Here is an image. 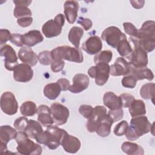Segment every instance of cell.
<instances>
[{"label": "cell", "mask_w": 155, "mask_h": 155, "mask_svg": "<svg viewBox=\"0 0 155 155\" xmlns=\"http://www.w3.org/2000/svg\"><path fill=\"white\" fill-rule=\"evenodd\" d=\"M130 41L133 44L140 47L147 53L154 50L155 47V22L154 21H147L143 23L138 30L136 38L130 37Z\"/></svg>", "instance_id": "1"}, {"label": "cell", "mask_w": 155, "mask_h": 155, "mask_svg": "<svg viewBox=\"0 0 155 155\" xmlns=\"http://www.w3.org/2000/svg\"><path fill=\"white\" fill-rule=\"evenodd\" d=\"M67 131L57 126H48L36 138L38 143L43 144L50 150L56 149L61 144Z\"/></svg>", "instance_id": "2"}, {"label": "cell", "mask_w": 155, "mask_h": 155, "mask_svg": "<svg viewBox=\"0 0 155 155\" xmlns=\"http://www.w3.org/2000/svg\"><path fill=\"white\" fill-rule=\"evenodd\" d=\"M152 124L148 118L144 116L133 117L130 121L125 134V137L129 140L133 141L139 139L140 136L151 131Z\"/></svg>", "instance_id": "3"}, {"label": "cell", "mask_w": 155, "mask_h": 155, "mask_svg": "<svg viewBox=\"0 0 155 155\" xmlns=\"http://www.w3.org/2000/svg\"><path fill=\"white\" fill-rule=\"evenodd\" d=\"M53 60H67L71 62L81 63L84 61L81 51L77 48L68 45L59 46L51 51Z\"/></svg>", "instance_id": "4"}, {"label": "cell", "mask_w": 155, "mask_h": 155, "mask_svg": "<svg viewBox=\"0 0 155 155\" xmlns=\"http://www.w3.org/2000/svg\"><path fill=\"white\" fill-rule=\"evenodd\" d=\"M18 143L16 150L19 154L25 155H40L42 153V147L29 137L23 131H19L15 138Z\"/></svg>", "instance_id": "5"}, {"label": "cell", "mask_w": 155, "mask_h": 155, "mask_svg": "<svg viewBox=\"0 0 155 155\" xmlns=\"http://www.w3.org/2000/svg\"><path fill=\"white\" fill-rule=\"evenodd\" d=\"M65 22L64 15H57L54 19L47 21L42 27V31L47 38H51L59 36L62 32V27Z\"/></svg>", "instance_id": "6"}, {"label": "cell", "mask_w": 155, "mask_h": 155, "mask_svg": "<svg viewBox=\"0 0 155 155\" xmlns=\"http://www.w3.org/2000/svg\"><path fill=\"white\" fill-rule=\"evenodd\" d=\"M110 66L108 64L99 63L91 67L88 70V74L91 78L95 79V83L99 86L104 85L109 78Z\"/></svg>", "instance_id": "7"}, {"label": "cell", "mask_w": 155, "mask_h": 155, "mask_svg": "<svg viewBox=\"0 0 155 155\" xmlns=\"http://www.w3.org/2000/svg\"><path fill=\"white\" fill-rule=\"evenodd\" d=\"M101 39L106 42L108 45L116 48L119 42L122 39H127V37L118 27L110 26L102 31Z\"/></svg>", "instance_id": "8"}, {"label": "cell", "mask_w": 155, "mask_h": 155, "mask_svg": "<svg viewBox=\"0 0 155 155\" xmlns=\"http://www.w3.org/2000/svg\"><path fill=\"white\" fill-rule=\"evenodd\" d=\"M133 45V50L132 52L127 56L128 63L130 65L136 68L147 67L148 62L147 53L138 45Z\"/></svg>", "instance_id": "9"}, {"label": "cell", "mask_w": 155, "mask_h": 155, "mask_svg": "<svg viewBox=\"0 0 155 155\" xmlns=\"http://www.w3.org/2000/svg\"><path fill=\"white\" fill-rule=\"evenodd\" d=\"M1 108L2 111L8 115H13L17 113L18 104L15 95L12 92L6 91L2 94Z\"/></svg>", "instance_id": "10"}, {"label": "cell", "mask_w": 155, "mask_h": 155, "mask_svg": "<svg viewBox=\"0 0 155 155\" xmlns=\"http://www.w3.org/2000/svg\"><path fill=\"white\" fill-rule=\"evenodd\" d=\"M107 114V109L105 107L97 105L93 108V113L86 124L87 130L90 133L95 132L99 124Z\"/></svg>", "instance_id": "11"}, {"label": "cell", "mask_w": 155, "mask_h": 155, "mask_svg": "<svg viewBox=\"0 0 155 155\" xmlns=\"http://www.w3.org/2000/svg\"><path fill=\"white\" fill-rule=\"evenodd\" d=\"M50 111L54 122L57 125L65 124L69 117V110L62 104L54 102L50 106Z\"/></svg>", "instance_id": "12"}, {"label": "cell", "mask_w": 155, "mask_h": 155, "mask_svg": "<svg viewBox=\"0 0 155 155\" xmlns=\"http://www.w3.org/2000/svg\"><path fill=\"white\" fill-rule=\"evenodd\" d=\"M0 54L4 58V67L9 71H13L19 64L15 50L9 45L5 44L1 48Z\"/></svg>", "instance_id": "13"}, {"label": "cell", "mask_w": 155, "mask_h": 155, "mask_svg": "<svg viewBox=\"0 0 155 155\" xmlns=\"http://www.w3.org/2000/svg\"><path fill=\"white\" fill-rule=\"evenodd\" d=\"M17 131L9 125H2L0 127V151L1 154L9 153L7 145L8 142L16 138Z\"/></svg>", "instance_id": "14"}, {"label": "cell", "mask_w": 155, "mask_h": 155, "mask_svg": "<svg viewBox=\"0 0 155 155\" xmlns=\"http://www.w3.org/2000/svg\"><path fill=\"white\" fill-rule=\"evenodd\" d=\"M33 76V70L31 66L27 64H19L13 70V78L17 82H29Z\"/></svg>", "instance_id": "15"}, {"label": "cell", "mask_w": 155, "mask_h": 155, "mask_svg": "<svg viewBox=\"0 0 155 155\" xmlns=\"http://www.w3.org/2000/svg\"><path fill=\"white\" fill-rule=\"evenodd\" d=\"M130 65L124 58L119 57L110 66V73L114 76H126L130 73Z\"/></svg>", "instance_id": "16"}, {"label": "cell", "mask_w": 155, "mask_h": 155, "mask_svg": "<svg viewBox=\"0 0 155 155\" xmlns=\"http://www.w3.org/2000/svg\"><path fill=\"white\" fill-rule=\"evenodd\" d=\"M89 78L83 73H78L73 78V84L69 91L72 93H79L87 89L89 85Z\"/></svg>", "instance_id": "17"}, {"label": "cell", "mask_w": 155, "mask_h": 155, "mask_svg": "<svg viewBox=\"0 0 155 155\" xmlns=\"http://www.w3.org/2000/svg\"><path fill=\"white\" fill-rule=\"evenodd\" d=\"M102 48L101 39L97 36H93L88 38L82 45V48L89 54L98 53Z\"/></svg>", "instance_id": "18"}, {"label": "cell", "mask_w": 155, "mask_h": 155, "mask_svg": "<svg viewBox=\"0 0 155 155\" xmlns=\"http://www.w3.org/2000/svg\"><path fill=\"white\" fill-rule=\"evenodd\" d=\"M61 145L66 152L76 153L79 150L81 143L78 138L70 135L67 133L64 136Z\"/></svg>", "instance_id": "19"}, {"label": "cell", "mask_w": 155, "mask_h": 155, "mask_svg": "<svg viewBox=\"0 0 155 155\" xmlns=\"http://www.w3.org/2000/svg\"><path fill=\"white\" fill-rule=\"evenodd\" d=\"M18 54L20 61L31 67L36 65L38 63V56L29 47H22Z\"/></svg>", "instance_id": "20"}, {"label": "cell", "mask_w": 155, "mask_h": 155, "mask_svg": "<svg viewBox=\"0 0 155 155\" xmlns=\"http://www.w3.org/2000/svg\"><path fill=\"white\" fill-rule=\"evenodd\" d=\"M64 14L70 24H73L77 19L79 3L76 1H66L64 3Z\"/></svg>", "instance_id": "21"}, {"label": "cell", "mask_w": 155, "mask_h": 155, "mask_svg": "<svg viewBox=\"0 0 155 155\" xmlns=\"http://www.w3.org/2000/svg\"><path fill=\"white\" fill-rule=\"evenodd\" d=\"M38 120L44 127H48L54 123V120L51 116L50 108L46 105H41L37 108Z\"/></svg>", "instance_id": "22"}, {"label": "cell", "mask_w": 155, "mask_h": 155, "mask_svg": "<svg viewBox=\"0 0 155 155\" xmlns=\"http://www.w3.org/2000/svg\"><path fill=\"white\" fill-rule=\"evenodd\" d=\"M103 102L110 110H115L122 108L121 99L119 96L116 95L113 92H106L103 97Z\"/></svg>", "instance_id": "23"}, {"label": "cell", "mask_w": 155, "mask_h": 155, "mask_svg": "<svg viewBox=\"0 0 155 155\" xmlns=\"http://www.w3.org/2000/svg\"><path fill=\"white\" fill-rule=\"evenodd\" d=\"M44 37L41 33L37 30H33L23 35L24 45L27 47H33L42 42Z\"/></svg>", "instance_id": "24"}, {"label": "cell", "mask_w": 155, "mask_h": 155, "mask_svg": "<svg viewBox=\"0 0 155 155\" xmlns=\"http://www.w3.org/2000/svg\"><path fill=\"white\" fill-rule=\"evenodd\" d=\"M130 65V73L133 75L137 81L147 79L148 81H152L154 79V74L152 71L148 68L147 67L142 68H136Z\"/></svg>", "instance_id": "25"}, {"label": "cell", "mask_w": 155, "mask_h": 155, "mask_svg": "<svg viewBox=\"0 0 155 155\" xmlns=\"http://www.w3.org/2000/svg\"><path fill=\"white\" fill-rule=\"evenodd\" d=\"M24 133L31 139H35L38 135L43 132L42 127L39 122L30 119L28 124L23 131Z\"/></svg>", "instance_id": "26"}, {"label": "cell", "mask_w": 155, "mask_h": 155, "mask_svg": "<svg viewBox=\"0 0 155 155\" xmlns=\"http://www.w3.org/2000/svg\"><path fill=\"white\" fill-rule=\"evenodd\" d=\"M113 123V120L107 114L99 124L95 132L101 137H107L110 134L111 127Z\"/></svg>", "instance_id": "27"}, {"label": "cell", "mask_w": 155, "mask_h": 155, "mask_svg": "<svg viewBox=\"0 0 155 155\" xmlns=\"http://www.w3.org/2000/svg\"><path fill=\"white\" fill-rule=\"evenodd\" d=\"M121 149L125 153L129 155H143L144 150L142 147L136 143L125 142L122 144Z\"/></svg>", "instance_id": "28"}, {"label": "cell", "mask_w": 155, "mask_h": 155, "mask_svg": "<svg viewBox=\"0 0 155 155\" xmlns=\"http://www.w3.org/2000/svg\"><path fill=\"white\" fill-rule=\"evenodd\" d=\"M129 113L133 117L145 114L146 108L144 102L140 99L134 100L129 107Z\"/></svg>", "instance_id": "29"}, {"label": "cell", "mask_w": 155, "mask_h": 155, "mask_svg": "<svg viewBox=\"0 0 155 155\" xmlns=\"http://www.w3.org/2000/svg\"><path fill=\"white\" fill-rule=\"evenodd\" d=\"M84 35V30L79 27L74 26L71 28L69 31L68 38L70 42L75 47L79 48L80 45V41Z\"/></svg>", "instance_id": "30"}, {"label": "cell", "mask_w": 155, "mask_h": 155, "mask_svg": "<svg viewBox=\"0 0 155 155\" xmlns=\"http://www.w3.org/2000/svg\"><path fill=\"white\" fill-rule=\"evenodd\" d=\"M61 91V87L57 82L50 83L45 86L44 94L47 98L50 100H54L59 96Z\"/></svg>", "instance_id": "31"}, {"label": "cell", "mask_w": 155, "mask_h": 155, "mask_svg": "<svg viewBox=\"0 0 155 155\" xmlns=\"http://www.w3.org/2000/svg\"><path fill=\"white\" fill-rule=\"evenodd\" d=\"M37 107L32 101H25L20 107L21 114L24 116H32L37 113Z\"/></svg>", "instance_id": "32"}, {"label": "cell", "mask_w": 155, "mask_h": 155, "mask_svg": "<svg viewBox=\"0 0 155 155\" xmlns=\"http://www.w3.org/2000/svg\"><path fill=\"white\" fill-rule=\"evenodd\" d=\"M154 83H147L142 86L140 90V95L144 99H152L154 96Z\"/></svg>", "instance_id": "33"}, {"label": "cell", "mask_w": 155, "mask_h": 155, "mask_svg": "<svg viewBox=\"0 0 155 155\" xmlns=\"http://www.w3.org/2000/svg\"><path fill=\"white\" fill-rule=\"evenodd\" d=\"M113 53L110 50H104L96 54L94 57V62L96 64L99 63L108 64L112 59Z\"/></svg>", "instance_id": "34"}, {"label": "cell", "mask_w": 155, "mask_h": 155, "mask_svg": "<svg viewBox=\"0 0 155 155\" xmlns=\"http://www.w3.org/2000/svg\"><path fill=\"white\" fill-rule=\"evenodd\" d=\"M13 15L16 18H21L24 17L31 16L32 15L31 11L27 6L24 5H15L13 11Z\"/></svg>", "instance_id": "35"}, {"label": "cell", "mask_w": 155, "mask_h": 155, "mask_svg": "<svg viewBox=\"0 0 155 155\" xmlns=\"http://www.w3.org/2000/svg\"><path fill=\"white\" fill-rule=\"evenodd\" d=\"M119 54L121 56H127L132 52V48L127 39H122L116 47Z\"/></svg>", "instance_id": "36"}, {"label": "cell", "mask_w": 155, "mask_h": 155, "mask_svg": "<svg viewBox=\"0 0 155 155\" xmlns=\"http://www.w3.org/2000/svg\"><path fill=\"white\" fill-rule=\"evenodd\" d=\"M38 59L42 65H48L51 64L53 61L51 51L48 50L41 51L38 55Z\"/></svg>", "instance_id": "37"}, {"label": "cell", "mask_w": 155, "mask_h": 155, "mask_svg": "<svg viewBox=\"0 0 155 155\" xmlns=\"http://www.w3.org/2000/svg\"><path fill=\"white\" fill-rule=\"evenodd\" d=\"M137 79L132 74H128L124 76L122 79V85L123 87L128 88H134L137 84Z\"/></svg>", "instance_id": "38"}, {"label": "cell", "mask_w": 155, "mask_h": 155, "mask_svg": "<svg viewBox=\"0 0 155 155\" xmlns=\"http://www.w3.org/2000/svg\"><path fill=\"white\" fill-rule=\"evenodd\" d=\"M128 127V122L126 120H122L116 125L114 128V133L117 136H122L125 134Z\"/></svg>", "instance_id": "39"}, {"label": "cell", "mask_w": 155, "mask_h": 155, "mask_svg": "<svg viewBox=\"0 0 155 155\" xmlns=\"http://www.w3.org/2000/svg\"><path fill=\"white\" fill-rule=\"evenodd\" d=\"M125 32L131 38H136L138 35V29L131 22H124L123 24Z\"/></svg>", "instance_id": "40"}, {"label": "cell", "mask_w": 155, "mask_h": 155, "mask_svg": "<svg viewBox=\"0 0 155 155\" xmlns=\"http://www.w3.org/2000/svg\"><path fill=\"white\" fill-rule=\"evenodd\" d=\"M28 122V120L26 117H20L15 120L13 125L16 130L19 131H24Z\"/></svg>", "instance_id": "41"}, {"label": "cell", "mask_w": 155, "mask_h": 155, "mask_svg": "<svg viewBox=\"0 0 155 155\" xmlns=\"http://www.w3.org/2000/svg\"><path fill=\"white\" fill-rule=\"evenodd\" d=\"M122 105L124 108H129L133 101L135 100L134 97L129 93H123L119 96Z\"/></svg>", "instance_id": "42"}, {"label": "cell", "mask_w": 155, "mask_h": 155, "mask_svg": "<svg viewBox=\"0 0 155 155\" xmlns=\"http://www.w3.org/2000/svg\"><path fill=\"white\" fill-rule=\"evenodd\" d=\"M107 114L113 120V122H115L121 120L123 118L124 110L122 108L115 110H109Z\"/></svg>", "instance_id": "43"}, {"label": "cell", "mask_w": 155, "mask_h": 155, "mask_svg": "<svg viewBox=\"0 0 155 155\" xmlns=\"http://www.w3.org/2000/svg\"><path fill=\"white\" fill-rule=\"evenodd\" d=\"M93 111V108L90 105H81L79 108V112L82 116L86 119H88Z\"/></svg>", "instance_id": "44"}, {"label": "cell", "mask_w": 155, "mask_h": 155, "mask_svg": "<svg viewBox=\"0 0 155 155\" xmlns=\"http://www.w3.org/2000/svg\"><path fill=\"white\" fill-rule=\"evenodd\" d=\"M65 65V62L63 60H53L51 64V70L54 73L61 71Z\"/></svg>", "instance_id": "45"}, {"label": "cell", "mask_w": 155, "mask_h": 155, "mask_svg": "<svg viewBox=\"0 0 155 155\" xmlns=\"http://www.w3.org/2000/svg\"><path fill=\"white\" fill-rule=\"evenodd\" d=\"M10 42L14 45L18 47H22L23 43V35L19 33H13L12 34Z\"/></svg>", "instance_id": "46"}, {"label": "cell", "mask_w": 155, "mask_h": 155, "mask_svg": "<svg viewBox=\"0 0 155 155\" xmlns=\"http://www.w3.org/2000/svg\"><path fill=\"white\" fill-rule=\"evenodd\" d=\"M12 34L7 29L0 30V44L2 45L10 40Z\"/></svg>", "instance_id": "47"}, {"label": "cell", "mask_w": 155, "mask_h": 155, "mask_svg": "<svg viewBox=\"0 0 155 155\" xmlns=\"http://www.w3.org/2000/svg\"><path fill=\"white\" fill-rule=\"evenodd\" d=\"M77 23H78L81 26H82L84 30L86 31L90 30L93 25V22L90 19L85 18L82 17H79L78 19Z\"/></svg>", "instance_id": "48"}, {"label": "cell", "mask_w": 155, "mask_h": 155, "mask_svg": "<svg viewBox=\"0 0 155 155\" xmlns=\"http://www.w3.org/2000/svg\"><path fill=\"white\" fill-rule=\"evenodd\" d=\"M18 25L22 27H27L30 26L33 22V18L31 16L24 17L19 18L17 20Z\"/></svg>", "instance_id": "49"}, {"label": "cell", "mask_w": 155, "mask_h": 155, "mask_svg": "<svg viewBox=\"0 0 155 155\" xmlns=\"http://www.w3.org/2000/svg\"><path fill=\"white\" fill-rule=\"evenodd\" d=\"M56 82L59 85L61 91H67L69 90V88L70 87V84L68 79L65 78H61L58 79Z\"/></svg>", "instance_id": "50"}, {"label": "cell", "mask_w": 155, "mask_h": 155, "mask_svg": "<svg viewBox=\"0 0 155 155\" xmlns=\"http://www.w3.org/2000/svg\"><path fill=\"white\" fill-rule=\"evenodd\" d=\"M130 3L132 6L136 9H139L143 7L145 1H130Z\"/></svg>", "instance_id": "51"}, {"label": "cell", "mask_w": 155, "mask_h": 155, "mask_svg": "<svg viewBox=\"0 0 155 155\" xmlns=\"http://www.w3.org/2000/svg\"><path fill=\"white\" fill-rule=\"evenodd\" d=\"M13 3H15V5H24L26 6H29L30 4L32 2L31 1H25V0H17V1H13Z\"/></svg>", "instance_id": "52"}]
</instances>
